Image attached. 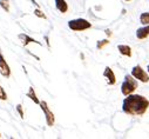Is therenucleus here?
<instances>
[{
  "label": "nucleus",
  "mask_w": 149,
  "mask_h": 139,
  "mask_svg": "<svg viewBox=\"0 0 149 139\" xmlns=\"http://www.w3.org/2000/svg\"><path fill=\"white\" fill-rule=\"evenodd\" d=\"M149 107V100L140 94L126 95L122 102V111L128 116H143Z\"/></svg>",
  "instance_id": "nucleus-1"
},
{
  "label": "nucleus",
  "mask_w": 149,
  "mask_h": 139,
  "mask_svg": "<svg viewBox=\"0 0 149 139\" xmlns=\"http://www.w3.org/2000/svg\"><path fill=\"white\" fill-rule=\"evenodd\" d=\"M137 86H139V84L136 81V78H134L133 76L127 74L125 77V80H123L122 85H121V92H122L123 95H129L137 88Z\"/></svg>",
  "instance_id": "nucleus-2"
},
{
  "label": "nucleus",
  "mask_w": 149,
  "mask_h": 139,
  "mask_svg": "<svg viewBox=\"0 0 149 139\" xmlns=\"http://www.w3.org/2000/svg\"><path fill=\"white\" fill-rule=\"evenodd\" d=\"M68 27L72 31H75V32H81V31H86L88 28L92 27V24L84 19V18H78V19H73L68 21Z\"/></svg>",
  "instance_id": "nucleus-3"
},
{
  "label": "nucleus",
  "mask_w": 149,
  "mask_h": 139,
  "mask_svg": "<svg viewBox=\"0 0 149 139\" xmlns=\"http://www.w3.org/2000/svg\"><path fill=\"white\" fill-rule=\"evenodd\" d=\"M132 76H133L134 78H136L137 80L142 81V83H148V81H149V76H148V73L144 71V70H143L141 66H139V65H136V66L133 67V70H132Z\"/></svg>",
  "instance_id": "nucleus-4"
},
{
  "label": "nucleus",
  "mask_w": 149,
  "mask_h": 139,
  "mask_svg": "<svg viewBox=\"0 0 149 139\" xmlns=\"http://www.w3.org/2000/svg\"><path fill=\"white\" fill-rule=\"evenodd\" d=\"M40 107H41V110L44 111V113H45V118H46V123H47V125L48 126H53L54 125V123H55V117H54V113L49 110V107H48V105H47V102L46 101H40Z\"/></svg>",
  "instance_id": "nucleus-5"
},
{
  "label": "nucleus",
  "mask_w": 149,
  "mask_h": 139,
  "mask_svg": "<svg viewBox=\"0 0 149 139\" xmlns=\"http://www.w3.org/2000/svg\"><path fill=\"white\" fill-rule=\"evenodd\" d=\"M0 73L5 78H10V76H11V68H10L8 64L6 62L3 54H0Z\"/></svg>",
  "instance_id": "nucleus-6"
},
{
  "label": "nucleus",
  "mask_w": 149,
  "mask_h": 139,
  "mask_svg": "<svg viewBox=\"0 0 149 139\" xmlns=\"http://www.w3.org/2000/svg\"><path fill=\"white\" fill-rule=\"evenodd\" d=\"M103 77L107 79V83L108 85H114L116 83V77L113 72V70H111L109 66H107L104 68V71H103Z\"/></svg>",
  "instance_id": "nucleus-7"
},
{
  "label": "nucleus",
  "mask_w": 149,
  "mask_h": 139,
  "mask_svg": "<svg viewBox=\"0 0 149 139\" xmlns=\"http://www.w3.org/2000/svg\"><path fill=\"white\" fill-rule=\"evenodd\" d=\"M18 38L21 40V43H22V45L24 46H27L28 44H31V43H33V44H36V45H40L41 46V43L40 41H38V40H35V39H33V38H31L28 34H26V33H20L19 36H18Z\"/></svg>",
  "instance_id": "nucleus-8"
},
{
  "label": "nucleus",
  "mask_w": 149,
  "mask_h": 139,
  "mask_svg": "<svg viewBox=\"0 0 149 139\" xmlns=\"http://www.w3.org/2000/svg\"><path fill=\"white\" fill-rule=\"evenodd\" d=\"M136 37L137 39L140 40H143L146 39L147 37H149V25H146L143 27H140L137 31H136Z\"/></svg>",
  "instance_id": "nucleus-9"
},
{
  "label": "nucleus",
  "mask_w": 149,
  "mask_h": 139,
  "mask_svg": "<svg viewBox=\"0 0 149 139\" xmlns=\"http://www.w3.org/2000/svg\"><path fill=\"white\" fill-rule=\"evenodd\" d=\"M55 1V7L59 12L66 13L68 11V4L66 3V0H54Z\"/></svg>",
  "instance_id": "nucleus-10"
},
{
  "label": "nucleus",
  "mask_w": 149,
  "mask_h": 139,
  "mask_svg": "<svg viewBox=\"0 0 149 139\" xmlns=\"http://www.w3.org/2000/svg\"><path fill=\"white\" fill-rule=\"evenodd\" d=\"M26 97H28L32 101H34V104H38V105H40V100H39V98L36 97V93H35V91H34V87H29V90H28V92L26 93Z\"/></svg>",
  "instance_id": "nucleus-11"
},
{
  "label": "nucleus",
  "mask_w": 149,
  "mask_h": 139,
  "mask_svg": "<svg viewBox=\"0 0 149 139\" xmlns=\"http://www.w3.org/2000/svg\"><path fill=\"white\" fill-rule=\"evenodd\" d=\"M118 50H119L120 54L126 55V57H132V48L128 45H119Z\"/></svg>",
  "instance_id": "nucleus-12"
},
{
  "label": "nucleus",
  "mask_w": 149,
  "mask_h": 139,
  "mask_svg": "<svg viewBox=\"0 0 149 139\" xmlns=\"http://www.w3.org/2000/svg\"><path fill=\"white\" fill-rule=\"evenodd\" d=\"M140 21L143 25H149V12H144L140 15Z\"/></svg>",
  "instance_id": "nucleus-13"
},
{
  "label": "nucleus",
  "mask_w": 149,
  "mask_h": 139,
  "mask_svg": "<svg viewBox=\"0 0 149 139\" xmlns=\"http://www.w3.org/2000/svg\"><path fill=\"white\" fill-rule=\"evenodd\" d=\"M0 6L5 12H10V1L8 0H0Z\"/></svg>",
  "instance_id": "nucleus-14"
},
{
  "label": "nucleus",
  "mask_w": 149,
  "mask_h": 139,
  "mask_svg": "<svg viewBox=\"0 0 149 139\" xmlns=\"http://www.w3.org/2000/svg\"><path fill=\"white\" fill-rule=\"evenodd\" d=\"M0 100H7V93L1 85H0Z\"/></svg>",
  "instance_id": "nucleus-15"
},
{
  "label": "nucleus",
  "mask_w": 149,
  "mask_h": 139,
  "mask_svg": "<svg viewBox=\"0 0 149 139\" xmlns=\"http://www.w3.org/2000/svg\"><path fill=\"white\" fill-rule=\"evenodd\" d=\"M107 44H109V40H107V39H104V40H99L97 41V44H96V48L97 50H101L103 46H106Z\"/></svg>",
  "instance_id": "nucleus-16"
},
{
  "label": "nucleus",
  "mask_w": 149,
  "mask_h": 139,
  "mask_svg": "<svg viewBox=\"0 0 149 139\" xmlns=\"http://www.w3.org/2000/svg\"><path fill=\"white\" fill-rule=\"evenodd\" d=\"M15 109H17V111H18V113H19V116H20V118H21V119H24V118H25V114H24L22 105H21V104H18V105L15 106Z\"/></svg>",
  "instance_id": "nucleus-17"
},
{
  "label": "nucleus",
  "mask_w": 149,
  "mask_h": 139,
  "mask_svg": "<svg viewBox=\"0 0 149 139\" xmlns=\"http://www.w3.org/2000/svg\"><path fill=\"white\" fill-rule=\"evenodd\" d=\"M34 15H36V17H39V18H42V19H46V15L44 14V12L38 7L36 10H34Z\"/></svg>",
  "instance_id": "nucleus-18"
},
{
  "label": "nucleus",
  "mask_w": 149,
  "mask_h": 139,
  "mask_svg": "<svg viewBox=\"0 0 149 139\" xmlns=\"http://www.w3.org/2000/svg\"><path fill=\"white\" fill-rule=\"evenodd\" d=\"M31 1H32V4H34V5L36 6V7H39V4H38V3H36V1H35V0H31Z\"/></svg>",
  "instance_id": "nucleus-19"
},
{
  "label": "nucleus",
  "mask_w": 149,
  "mask_h": 139,
  "mask_svg": "<svg viewBox=\"0 0 149 139\" xmlns=\"http://www.w3.org/2000/svg\"><path fill=\"white\" fill-rule=\"evenodd\" d=\"M147 70H148V72H149V65H148V67H147Z\"/></svg>",
  "instance_id": "nucleus-20"
},
{
  "label": "nucleus",
  "mask_w": 149,
  "mask_h": 139,
  "mask_svg": "<svg viewBox=\"0 0 149 139\" xmlns=\"http://www.w3.org/2000/svg\"><path fill=\"white\" fill-rule=\"evenodd\" d=\"M0 54H3V53H1V50H0Z\"/></svg>",
  "instance_id": "nucleus-21"
},
{
  "label": "nucleus",
  "mask_w": 149,
  "mask_h": 139,
  "mask_svg": "<svg viewBox=\"0 0 149 139\" xmlns=\"http://www.w3.org/2000/svg\"><path fill=\"white\" fill-rule=\"evenodd\" d=\"M126 1H130V0H126Z\"/></svg>",
  "instance_id": "nucleus-22"
},
{
  "label": "nucleus",
  "mask_w": 149,
  "mask_h": 139,
  "mask_svg": "<svg viewBox=\"0 0 149 139\" xmlns=\"http://www.w3.org/2000/svg\"><path fill=\"white\" fill-rule=\"evenodd\" d=\"M0 137H1V134H0Z\"/></svg>",
  "instance_id": "nucleus-23"
}]
</instances>
